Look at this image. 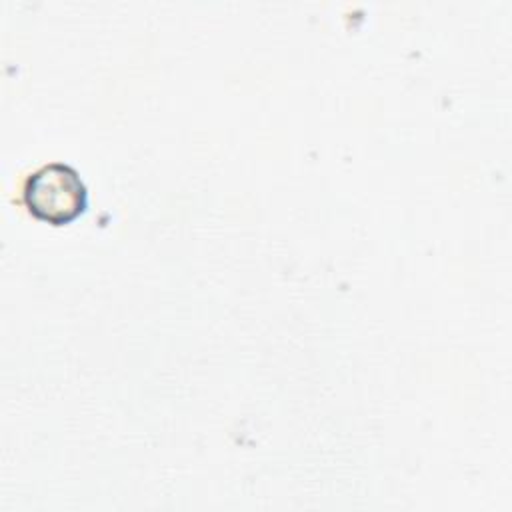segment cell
I'll use <instances>...</instances> for the list:
<instances>
[{
	"instance_id": "obj_1",
	"label": "cell",
	"mask_w": 512,
	"mask_h": 512,
	"mask_svg": "<svg viewBox=\"0 0 512 512\" xmlns=\"http://www.w3.org/2000/svg\"><path fill=\"white\" fill-rule=\"evenodd\" d=\"M22 204L34 218L62 226L86 212L88 188L74 166L48 162L24 178Z\"/></svg>"
}]
</instances>
